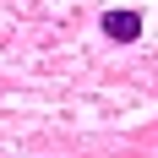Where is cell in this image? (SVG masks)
Wrapping results in <instances>:
<instances>
[{
    "instance_id": "cell-1",
    "label": "cell",
    "mask_w": 158,
    "mask_h": 158,
    "mask_svg": "<svg viewBox=\"0 0 158 158\" xmlns=\"http://www.w3.org/2000/svg\"><path fill=\"white\" fill-rule=\"evenodd\" d=\"M104 33L114 44H136L142 38V11H104Z\"/></svg>"
}]
</instances>
